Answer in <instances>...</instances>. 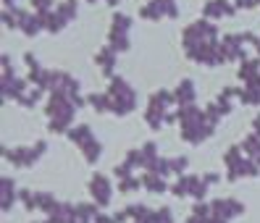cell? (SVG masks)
<instances>
[{"instance_id": "obj_1", "label": "cell", "mask_w": 260, "mask_h": 223, "mask_svg": "<svg viewBox=\"0 0 260 223\" xmlns=\"http://www.w3.org/2000/svg\"><path fill=\"white\" fill-rule=\"evenodd\" d=\"M176 116H179V137H181V142H187L192 147L208 142L218 129V124H213L205 113V108H200L197 102H192V105H179Z\"/></svg>"}, {"instance_id": "obj_2", "label": "cell", "mask_w": 260, "mask_h": 223, "mask_svg": "<svg viewBox=\"0 0 260 223\" xmlns=\"http://www.w3.org/2000/svg\"><path fill=\"white\" fill-rule=\"evenodd\" d=\"M79 113V105L66 92H50L45 100V116H48V131L66 134L74 126V116Z\"/></svg>"}, {"instance_id": "obj_3", "label": "cell", "mask_w": 260, "mask_h": 223, "mask_svg": "<svg viewBox=\"0 0 260 223\" xmlns=\"http://www.w3.org/2000/svg\"><path fill=\"white\" fill-rule=\"evenodd\" d=\"M105 92L111 95V113L118 116V118H126L137 110V102H140V95H137V89L124 79V77H111L108 79V89Z\"/></svg>"}, {"instance_id": "obj_4", "label": "cell", "mask_w": 260, "mask_h": 223, "mask_svg": "<svg viewBox=\"0 0 260 223\" xmlns=\"http://www.w3.org/2000/svg\"><path fill=\"white\" fill-rule=\"evenodd\" d=\"M223 166H226V181L229 184H237L242 178H257L260 176V166L244 155L242 144H232L226 147L223 153Z\"/></svg>"}, {"instance_id": "obj_5", "label": "cell", "mask_w": 260, "mask_h": 223, "mask_svg": "<svg viewBox=\"0 0 260 223\" xmlns=\"http://www.w3.org/2000/svg\"><path fill=\"white\" fill-rule=\"evenodd\" d=\"M66 137H69L71 144H76L82 150V158L89 163V166H95V163L103 158V142L95 137V131L89 129L87 124H74L66 131Z\"/></svg>"}, {"instance_id": "obj_6", "label": "cell", "mask_w": 260, "mask_h": 223, "mask_svg": "<svg viewBox=\"0 0 260 223\" xmlns=\"http://www.w3.org/2000/svg\"><path fill=\"white\" fill-rule=\"evenodd\" d=\"M3 160L11 163L13 168H32L45 158L48 153V142L45 139H37L35 144H21V147H6L3 144Z\"/></svg>"}, {"instance_id": "obj_7", "label": "cell", "mask_w": 260, "mask_h": 223, "mask_svg": "<svg viewBox=\"0 0 260 223\" xmlns=\"http://www.w3.org/2000/svg\"><path fill=\"white\" fill-rule=\"evenodd\" d=\"M221 42H223V50H226L229 63H242L244 58H250L247 55V45H252V48H255L257 34H252V32H229V34L221 37Z\"/></svg>"}, {"instance_id": "obj_8", "label": "cell", "mask_w": 260, "mask_h": 223, "mask_svg": "<svg viewBox=\"0 0 260 223\" xmlns=\"http://www.w3.org/2000/svg\"><path fill=\"white\" fill-rule=\"evenodd\" d=\"M218 21H210V19H197L192 24H187L181 29V45L187 42H213V40H221V32H218Z\"/></svg>"}, {"instance_id": "obj_9", "label": "cell", "mask_w": 260, "mask_h": 223, "mask_svg": "<svg viewBox=\"0 0 260 223\" xmlns=\"http://www.w3.org/2000/svg\"><path fill=\"white\" fill-rule=\"evenodd\" d=\"M87 192H89V200L100 205V210L111 207V202H113V181H111V176L92 173L89 181H87Z\"/></svg>"}, {"instance_id": "obj_10", "label": "cell", "mask_w": 260, "mask_h": 223, "mask_svg": "<svg viewBox=\"0 0 260 223\" xmlns=\"http://www.w3.org/2000/svg\"><path fill=\"white\" fill-rule=\"evenodd\" d=\"M210 207H213V215H218L223 220H237L244 215V202L234 200V197H216V200H210Z\"/></svg>"}, {"instance_id": "obj_11", "label": "cell", "mask_w": 260, "mask_h": 223, "mask_svg": "<svg viewBox=\"0 0 260 223\" xmlns=\"http://www.w3.org/2000/svg\"><path fill=\"white\" fill-rule=\"evenodd\" d=\"M29 87H32L29 79H21L19 73L16 77H0V97H3V102H8V100L19 102Z\"/></svg>"}, {"instance_id": "obj_12", "label": "cell", "mask_w": 260, "mask_h": 223, "mask_svg": "<svg viewBox=\"0 0 260 223\" xmlns=\"http://www.w3.org/2000/svg\"><path fill=\"white\" fill-rule=\"evenodd\" d=\"M237 3L234 0H205L203 6V16L210 21H221V19H234L237 16Z\"/></svg>"}, {"instance_id": "obj_13", "label": "cell", "mask_w": 260, "mask_h": 223, "mask_svg": "<svg viewBox=\"0 0 260 223\" xmlns=\"http://www.w3.org/2000/svg\"><path fill=\"white\" fill-rule=\"evenodd\" d=\"M19 32L26 34V37H37L40 32H45V24H42V16L32 8H21L19 6Z\"/></svg>"}, {"instance_id": "obj_14", "label": "cell", "mask_w": 260, "mask_h": 223, "mask_svg": "<svg viewBox=\"0 0 260 223\" xmlns=\"http://www.w3.org/2000/svg\"><path fill=\"white\" fill-rule=\"evenodd\" d=\"M19 187L16 181H13L11 176H0V213H11L13 210V205L19 202Z\"/></svg>"}, {"instance_id": "obj_15", "label": "cell", "mask_w": 260, "mask_h": 223, "mask_svg": "<svg viewBox=\"0 0 260 223\" xmlns=\"http://www.w3.org/2000/svg\"><path fill=\"white\" fill-rule=\"evenodd\" d=\"M95 63H98V68L105 73V77H116V66H118V53L111 48V45H105V48H100L98 53H95Z\"/></svg>"}, {"instance_id": "obj_16", "label": "cell", "mask_w": 260, "mask_h": 223, "mask_svg": "<svg viewBox=\"0 0 260 223\" xmlns=\"http://www.w3.org/2000/svg\"><path fill=\"white\" fill-rule=\"evenodd\" d=\"M140 178H142L145 192H150V195H168V192H171V184H168V178H166V176H160V173L145 171Z\"/></svg>"}, {"instance_id": "obj_17", "label": "cell", "mask_w": 260, "mask_h": 223, "mask_svg": "<svg viewBox=\"0 0 260 223\" xmlns=\"http://www.w3.org/2000/svg\"><path fill=\"white\" fill-rule=\"evenodd\" d=\"M174 97H176V108L179 105H192L197 102V87L192 79H181L176 87H174Z\"/></svg>"}, {"instance_id": "obj_18", "label": "cell", "mask_w": 260, "mask_h": 223, "mask_svg": "<svg viewBox=\"0 0 260 223\" xmlns=\"http://www.w3.org/2000/svg\"><path fill=\"white\" fill-rule=\"evenodd\" d=\"M197 181H200V176L197 173H181V176H176V181L171 184V195L174 197H189L192 195V189L197 187Z\"/></svg>"}, {"instance_id": "obj_19", "label": "cell", "mask_w": 260, "mask_h": 223, "mask_svg": "<svg viewBox=\"0 0 260 223\" xmlns=\"http://www.w3.org/2000/svg\"><path fill=\"white\" fill-rule=\"evenodd\" d=\"M147 105H150V108H158V110H171V108H176L174 89H155V92H150Z\"/></svg>"}, {"instance_id": "obj_20", "label": "cell", "mask_w": 260, "mask_h": 223, "mask_svg": "<svg viewBox=\"0 0 260 223\" xmlns=\"http://www.w3.org/2000/svg\"><path fill=\"white\" fill-rule=\"evenodd\" d=\"M76 215V202H69V200H60V205L50 215H45L42 223H69L71 218Z\"/></svg>"}, {"instance_id": "obj_21", "label": "cell", "mask_w": 260, "mask_h": 223, "mask_svg": "<svg viewBox=\"0 0 260 223\" xmlns=\"http://www.w3.org/2000/svg\"><path fill=\"white\" fill-rule=\"evenodd\" d=\"M255 77H260V55L257 58H244V61L239 63V68H237V79L242 84L252 82Z\"/></svg>"}, {"instance_id": "obj_22", "label": "cell", "mask_w": 260, "mask_h": 223, "mask_svg": "<svg viewBox=\"0 0 260 223\" xmlns=\"http://www.w3.org/2000/svg\"><path fill=\"white\" fill-rule=\"evenodd\" d=\"M142 21H160V19H168L166 16V6L160 3V0H147V3L140 8V13H137Z\"/></svg>"}, {"instance_id": "obj_23", "label": "cell", "mask_w": 260, "mask_h": 223, "mask_svg": "<svg viewBox=\"0 0 260 223\" xmlns=\"http://www.w3.org/2000/svg\"><path fill=\"white\" fill-rule=\"evenodd\" d=\"M234 102H237V87H223L221 92L216 95V105L221 108L223 118L234 110Z\"/></svg>"}, {"instance_id": "obj_24", "label": "cell", "mask_w": 260, "mask_h": 223, "mask_svg": "<svg viewBox=\"0 0 260 223\" xmlns=\"http://www.w3.org/2000/svg\"><path fill=\"white\" fill-rule=\"evenodd\" d=\"M40 16H42V24H45V32H48V34H60L69 26L63 19H60V13L55 8L48 11V13H40Z\"/></svg>"}, {"instance_id": "obj_25", "label": "cell", "mask_w": 260, "mask_h": 223, "mask_svg": "<svg viewBox=\"0 0 260 223\" xmlns=\"http://www.w3.org/2000/svg\"><path fill=\"white\" fill-rule=\"evenodd\" d=\"M87 105L95 113H111V95L108 92H89L87 95Z\"/></svg>"}, {"instance_id": "obj_26", "label": "cell", "mask_w": 260, "mask_h": 223, "mask_svg": "<svg viewBox=\"0 0 260 223\" xmlns=\"http://www.w3.org/2000/svg\"><path fill=\"white\" fill-rule=\"evenodd\" d=\"M45 95H48V92H45L42 87H35V84H32V87H29L26 92H24V97L19 100V105H21L24 110H32V108L40 105V100H42Z\"/></svg>"}, {"instance_id": "obj_27", "label": "cell", "mask_w": 260, "mask_h": 223, "mask_svg": "<svg viewBox=\"0 0 260 223\" xmlns=\"http://www.w3.org/2000/svg\"><path fill=\"white\" fill-rule=\"evenodd\" d=\"M132 26H134V19L129 16V13L113 11V16H111V32H126V34H132Z\"/></svg>"}, {"instance_id": "obj_28", "label": "cell", "mask_w": 260, "mask_h": 223, "mask_svg": "<svg viewBox=\"0 0 260 223\" xmlns=\"http://www.w3.org/2000/svg\"><path fill=\"white\" fill-rule=\"evenodd\" d=\"M239 144H242L244 155L252 158V160L257 163V166H260V137H257V134H255V131H252V134H247V137H244Z\"/></svg>"}, {"instance_id": "obj_29", "label": "cell", "mask_w": 260, "mask_h": 223, "mask_svg": "<svg viewBox=\"0 0 260 223\" xmlns=\"http://www.w3.org/2000/svg\"><path fill=\"white\" fill-rule=\"evenodd\" d=\"M108 45L116 53H126V50H132V34H126V32H111V29H108Z\"/></svg>"}, {"instance_id": "obj_30", "label": "cell", "mask_w": 260, "mask_h": 223, "mask_svg": "<svg viewBox=\"0 0 260 223\" xmlns=\"http://www.w3.org/2000/svg\"><path fill=\"white\" fill-rule=\"evenodd\" d=\"M145 171H152V173H160V176H174L171 173V158H163V155H155L147 166H145Z\"/></svg>"}, {"instance_id": "obj_31", "label": "cell", "mask_w": 260, "mask_h": 223, "mask_svg": "<svg viewBox=\"0 0 260 223\" xmlns=\"http://www.w3.org/2000/svg\"><path fill=\"white\" fill-rule=\"evenodd\" d=\"M55 11L60 13V19H63L66 24H71V21H76V16H79V3H76V0H63V3L55 6Z\"/></svg>"}, {"instance_id": "obj_32", "label": "cell", "mask_w": 260, "mask_h": 223, "mask_svg": "<svg viewBox=\"0 0 260 223\" xmlns=\"http://www.w3.org/2000/svg\"><path fill=\"white\" fill-rule=\"evenodd\" d=\"M19 202H21V207L26 213H37L40 210V197H37V192H32V189H21L19 192Z\"/></svg>"}, {"instance_id": "obj_33", "label": "cell", "mask_w": 260, "mask_h": 223, "mask_svg": "<svg viewBox=\"0 0 260 223\" xmlns=\"http://www.w3.org/2000/svg\"><path fill=\"white\" fill-rule=\"evenodd\" d=\"M116 189L121 192V195H137V192L145 189V187H142V178H137V173H134V176L121 178V181L116 184Z\"/></svg>"}, {"instance_id": "obj_34", "label": "cell", "mask_w": 260, "mask_h": 223, "mask_svg": "<svg viewBox=\"0 0 260 223\" xmlns=\"http://www.w3.org/2000/svg\"><path fill=\"white\" fill-rule=\"evenodd\" d=\"M37 197H40V213H45V215H50L60 205V200L53 195V192H37Z\"/></svg>"}, {"instance_id": "obj_35", "label": "cell", "mask_w": 260, "mask_h": 223, "mask_svg": "<svg viewBox=\"0 0 260 223\" xmlns=\"http://www.w3.org/2000/svg\"><path fill=\"white\" fill-rule=\"evenodd\" d=\"M124 163H129L134 171H145V153H142V147H132V150H126Z\"/></svg>"}, {"instance_id": "obj_36", "label": "cell", "mask_w": 260, "mask_h": 223, "mask_svg": "<svg viewBox=\"0 0 260 223\" xmlns=\"http://www.w3.org/2000/svg\"><path fill=\"white\" fill-rule=\"evenodd\" d=\"M100 213V205L98 202H76V215L84 218V220H95V215Z\"/></svg>"}, {"instance_id": "obj_37", "label": "cell", "mask_w": 260, "mask_h": 223, "mask_svg": "<svg viewBox=\"0 0 260 223\" xmlns=\"http://www.w3.org/2000/svg\"><path fill=\"white\" fill-rule=\"evenodd\" d=\"M150 223H176L174 210H171L168 205L158 207V210H152V213H150Z\"/></svg>"}, {"instance_id": "obj_38", "label": "cell", "mask_w": 260, "mask_h": 223, "mask_svg": "<svg viewBox=\"0 0 260 223\" xmlns=\"http://www.w3.org/2000/svg\"><path fill=\"white\" fill-rule=\"evenodd\" d=\"M124 210H126L129 220H142V218L152 210V207H147L145 202H132V205H126V207H124Z\"/></svg>"}, {"instance_id": "obj_39", "label": "cell", "mask_w": 260, "mask_h": 223, "mask_svg": "<svg viewBox=\"0 0 260 223\" xmlns=\"http://www.w3.org/2000/svg\"><path fill=\"white\" fill-rule=\"evenodd\" d=\"M0 19H3V26L11 29V32H13V29H19V6L3 8V16H0Z\"/></svg>"}, {"instance_id": "obj_40", "label": "cell", "mask_w": 260, "mask_h": 223, "mask_svg": "<svg viewBox=\"0 0 260 223\" xmlns=\"http://www.w3.org/2000/svg\"><path fill=\"white\" fill-rule=\"evenodd\" d=\"M187 171H189V158H187V155L171 158V173H174V176H181V173H187Z\"/></svg>"}, {"instance_id": "obj_41", "label": "cell", "mask_w": 260, "mask_h": 223, "mask_svg": "<svg viewBox=\"0 0 260 223\" xmlns=\"http://www.w3.org/2000/svg\"><path fill=\"white\" fill-rule=\"evenodd\" d=\"M0 77H16V68H13V61H11V55L8 53H3L0 55Z\"/></svg>"}, {"instance_id": "obj_42", "label": "cell", "mask_w": 260, "mask_h": 223, "mask_svg": "<svg viewBox=\"0 0 260 223\" xmlns=\"http://www.w3.org/2000/svg\"><path fill=\"white\" fill-rule=\"evenodd\" d=\"M137 171L129 166V163H118V166H113V176H116V181H121V178H126V176H134Z\"/></svg>"}, {"instance_id": "obj_43", "label": "cell", "mask_w": 260, "mask_h": 223, "mask_svg": "<svg viewBox=\"0 0 260 223\" xmlns=\"http://www.w3.org/2000/svg\"><path fill=\"white\" fill-rule=\"evenodd\" d=\"M29 6H32V11H37V13H48V11L55 8L53 0H29Z\"/></svg>"}, {"instance_id": "obj_44", "label": "cell", "mask_w": 260, "mask_h": 223, "mask_svg": "<svg viewBox=\"0 0 260 223\" xmlns=\"http://www.w3.org/2000/svg\"><path fill=\"white\" fill-rule=\"evenodd\" d=\"M142 153H145V166H147V163L155 158V155H160V153H158V142H152V139L145 142V144H142Z\"/></svg>"}, {"instance_id": "obj_45", "label": "cell", "mask_w": 260, "mask_h": 223, "mask_svg": "<svg viewBox=\"0 0 260 223\" xmlns=\"http://www.w3.org/2000/svg\"><path fill=\"white\" fill-rule=\"evenodd\" d=\"M160 3L166 6V16L168 19H179V3L176 0H160Z\"/></svg>"}, {"instance_id": "obj_46", "label": "cell", "mask_w": 260, "mask_h": 223, "mask_svg": "<svg viewBox=\"0 0 260 223\" xmlns=\"http://www.w3.org/2000/svg\"><path fill=\"white\" fill-rule=\"evenodd\" d=\"M203 178H205L210 187H216V184H221V178H226V176H221L218 171H208V173H203Z\"/></svg>"}, {"instance_id": "obj_47", "label": "cell", "mask_w": 260, "mask_h": 223, "mask_svg": "<svg viewBox=\"0 0 260 223\" xmlns=\"http://www.w3.org/2000/svg\"><path fill=\"white\" fill-rule=\"evenodd\" d=\"M234 3H237L239 11H252V8L260 6V0H234Z\"/></svg>"}, {"instance_id": "obj_48", "label": "cell", "mask_w": 260, "mask_h": 223, "mask_svg": "<svg viewBox=\"0 0 260 223\" xmlns=\"http://www.w3.org/2000/svg\"><path fill=\"white\" fill-rule=\"evenodd\" d=\"M111 223H132V220H129L126 210H116V213H111Z\"/></svg>"}, {"instance_id": "obj_49", "label": "cell", "mask_w": 260, "mask_h": 223, "mask_svg": "<svg viewBox=\"0 0 260 223\" xmlns=\"http://www.w3.org/2000/svg\"><path fill=\"white\" fill-rule=\"evenodd\" d=\"M181 223H208V220H203V218H197V215L189 213V218H187V220H181Z\"/></svg>"}, {"instance_id": "obj_50", "label": "cell", "mask_w": 260, "mask_h": 223, "mask_svg": "<svg viewBox=\"0 0 260 223\" xmlns=\"http://www.w3.org/2000/svg\"><path fill=\"white\" fill-rule=\"evenodd\" d=\"M208 223H232V220H223V218H218V215H213Z\"/></svg>"}, {"instance_id": "obj_51", "label": "cell", "mask_w": 260, "mask_h": 223, "mask_svg": "<svg viewBox=\"0 0 260 223\" xmlns=\"http://www.w3.org/2000/svg\"><path fill=\"white\" fill-rule=\"evenodd\" d=\"M69 223H92V220H84V218H79V215H74Z\"/></svg>"}, {"instance_id": "obj_52", "label": "cell", "mask_w": 260, "mask_h": 223, "mask_svg": "<svg viewBox=\"0 0 260 223\" xmlns=\"http://www.w3.org/2000/svg\"><path fill=\"white\" fill-rule=\"evenodd\" d=\"M11 6H16V0H3V8H11Z\"/></svg>"}, {"instance_id": "obj_53", "label": "cell", "mask_w": 260, "mask_h": 223, "mask_svg": "<svg viewBox=\"0 0 260 223\" xmlns=\"http://www.w3.org/2000/svg\"><path fill=\"white\" fill-rule=\"evenodd\" d=\"M150 213H152V210H150ZM150 213H147V215H145L142 220H132V223H150Z\"/></svg>"}, {"instance_id": "obj_54", "label": "cell", "mask_w": 260, "mask_h": 223, "mask_svg": "<svg viewBox=\"0 0 260 223\" xmlns=\"http://www.w3.org/2000/svg\"><path fill=\"white\" fill-rule=\"evenodd\" d=\"M255 53L260 55V37H257V42H255Z\"/></svg>"}, {"instance_id": "obj_55", "label": "cell", "mask_w": 260, "mask_h": 223, "mask_svg": "<svg viewBox=\"0 0 260 223\" xmlns=\"http://www.w3.org/2000/svg\"><path fill=\"white\" fill-rule=\"evenodd\" d=\"M87 3H89V6H95V3H100V0H87Z\"/></svg>"}, {"instance_id": "obj_56", "label": "cell", "mask_w": 260, "mask_h": 223, "mask_svg": "<svg viewBox=\"0 0 260 223\" xmlns=\"http://www.w3.org/2000/svg\"><path fill=\"white\" fill-rule=\"evenodd\" d=\"M32 223H40V220H32Z\"/></svg>"}]
</instances>
